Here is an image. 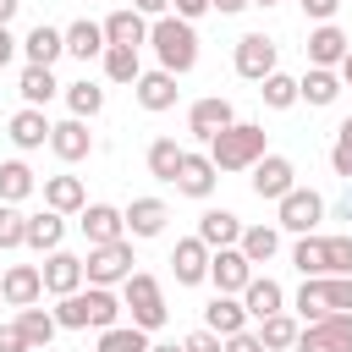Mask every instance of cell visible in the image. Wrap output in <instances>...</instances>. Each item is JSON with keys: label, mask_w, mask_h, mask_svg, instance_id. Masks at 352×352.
<instances>
[{"label": "cell", "mask_w": 352, "mask_h": 352, "mask_svg": "<svg viewBox=\"0 0 352 352\" xmlns=\"http://www.w3.org/2000/svg\"><path fill=\"white\" fill-rule=\"evenodd\" d=\"M148 44H154L160 66L176 72V77L198 66V33H192V22H182V16H170V11L148 22Z\"/></svg>", "instance_id": "6da1fadb"}, {"label": "cell", "mask_w": 352, "mask_h": 352, "mask_svg": "<svg viewBox=\"0 0 352 352\" xmlns=\"http://www.w3.org/2000/svg\"><path fill=\"white\" fill-rule=\"evenodd\" d=\"M258 154H270L258 121H231V126H220V132L209 138V160H214V170H248Z\"/></svg>", "instance_id": "7a4b0ae2"}, {"label": "cell", "mask_w": 352, "mask_h": 352, "mask_svg": "<svg viewBox=\"0 0 352 352\" xmlns=\"http://www.w3.org/2000/svg\"><path fill=\"white\" fill-rule=\"evenodd\" d=\"M324 314H352V275H302V286H297V319L314 324Z\"/></svg>", "instance_id": "3957f363"}, {"label": "cell", "mask_w": 352, "mask_h": 352, "mask_svg": "<svg viewBox=\"0 0 352 352\" xmlns=\"http://www.w3.org/2000/svg\"><path fill=\"white\" fill-rule=\"evenodd\" d=\"M121 308L132 314V324H138V330H160V324L170 319L165 292H160V280H154L148 270H132V275L121 280Z\"/></svg>", "instance_id": "277c9868"}, {"label": "cell", "mask_w": 352, "mask_h": 352, "mask_svg": "<svg viewBox=\"0 0 352 352\" xmlns=\"http://www.w3.org/2000/svg\"><path fill=\"white\" fill-rule=\"evenodd\" d=\"M132 242L126 236H116V242H99V248H88V258H82V280L88 286H116V280H126L132 275Z\"/></svg>", "instance_id": "5b68a950"}, {"label": "cell", "mask_w": 352, "mask_h": 352, "mask_svg": "<svg viewBox=\"0 0 352 352\" xmlns=\"http://www.w3.org/2000/svg\"><path fill=\"white\" fill-rule=\"evenodd\" d=\"M297 352H352V314H324L297 330Z\"/></svg>", "instance_id": "8992f818"}, {"label": "cell", "mask_w": 352, "mask_h": 352, "mask_svg": "<svg viewBox=\"0 0 352 352\" xmlns=\"http://www.w3.org/2000/svg\"><path fill=\"white\" fill-rule=\"evenodd\" d=\"M275 204H280V231H297V236H308V231L324 220V198H319L314 187H292V192H280Z\"/></svg>", "instance_id": "52a82bcc"}, {"label": "cell", "mask_w": 352, "mask_h": 352, "mask_svg": "<svg viewBox=\"0 0 352 352\" xmlns=\"http://www.w3.org/2000/svg\"><path fill=\"white\" fill-rule=\"evenodd\" d=\"M231 66H236V77H248V82H264V77L275 72V38H264V33H242V38H236V55H231Z\"/></svg>", "instance_id": "ba28073f"}, {"label": "cell", "mask_w": 352, "mask_h": 352, "mask_svg": "<svg viewBox=\"0 0 352 352\" xmlns=\"http://www.w3.org/2000/svg\"><path fill=\"white\" fill-rule=\"evenodd\" d=\"M248 170H253V192H258V198H270V204H275L280 192H292V187H297V165H292L286 154H258Z\"/></svg>", "instance_id": "9c48e42d"}, {"label": "cell", "mask_w": 352, "mask_h": 352, "mask_svg": "<svg viewBox=\"0 0 352 352\" xmlns=\"http://www.w3.org/2000/svg\"><path fill=\"white\" fill-rule=\"evenodd\" d=\"M209 280H214V292L242 297V286L253 280V264L242 258V248H214L209 253Z\"/></svg>", "instance_id": "30bf717a"}, {"label": "cell", "mask_w": 352, "mask_h": 352, "mask_svg": "<svg viewBox=\"0 0 352 352\" xmlns=\"http://www.w3.org/2000/svg\"><path fill=\"white\" fill-rule=\"evenodd\" d=\"M50 148H55V160H66V165L88 160V154H94V132H88V121H82V116L55 121V126H50Z\"/></svg>", "instance_id": "8fae6325"}, {"label": "cell", "mask_w": 352, "mask_h": 352, "mask_svg": "<svg viewBox=\"0 0 352 352\" xmlns=\"http://www.w3.org/2000/svg\"><path fill=\"white\" fill-rule=\"evenodd\" d=\"M214 182H220V170H214V160L209 154H182V165H176V192H187V198H209L214 192Z\"/></svg>", "instance_id": "7c38bea8"}, {"label": "cell", "mask_w": 352, "mask_h": 352, "mask_svg": "<svg viewBox=\"0 0 352 352\" xmlns=\"http://www.w3.org/2000/svg\"><path fill=\"white\" fill-rule=\"evenodd\" d=\"M38 297H44V275H38V264H11V270L0 275V302L28 308V302H38Z\"/></svg>", "instance_id": "4fadbf2b"}, {"label": "cell", "mask_w": 352, "mask_h": 352, "mask_svg": "<svg viewBox=\"0 0 352 352\" xmlns=\"http://www.w3.org/2000/svg\"><path fill=\"white\" fill-rule=\"evenodd\" d=\"M132 94H138V104H143V110H154V116H160V110H170V104H176V94H182V88H176V72H165V66H160V72H138Z\"/></svg>", "instance_id": "5bb4252c"}, {"label": "cell", "mask_w": 352, "mask_h": 352, "mask_svg": "<svg viewBox=\"0 0 352 352\" xmlns=\"http://www.w3.org/2000/svg\"><path fill=\"white\" fill-rule=\"evenodd\" d=\"M231 121H236V110H231V99H220V94H209V99H198V104L187 110V132L204 138V143H209L220 126H231Z\"/></svg>", "instance_id": "9a60e30c"}, {"label": "cell", "mask_w": 352, "mask_h": 352, "mask_svg": "<svg viewBox=\"0 0 352 352\" xmlns=\"http://www.w3.org/2000/svg\"><path fill=\"white\" fill-rule=\"evenodd\" d=\"M82 220V236H88V248H99V242H116V236H126V220H121V209H110V204H82L77 209Z\"/></svg>", "instance_id": "2e32d148"}, {"label": "cell", "mask_w": 352, "mask_h": 352, "mask_svg": "<svg viewBox=\"0 0 352 352\" xmlns=\"http://www.w3.org/2000/svg\"><path fill=\"white\" fill-rule=\"evenodd\" d=\"M170 275H176V286H198V280H209V248H204L198 236H182L176 253H170Z\"/></svg>", "instance_id": "e0dca14e"}, {"label": "cell", "mask_w": 352, "mask_h": 352, "mask_svg": "<svg viewBox=\"0 0 352 352\" xmlns=\"http://www.w3.org/2000/svg\"><path fill=\"white\" fill-rule=\"evenodd\" d=\"M38 275H44V292H50V297H66V292H77V286H82V258L55 248V253L38 264Z\"/></svg>", "instance_id": "ac0fdd59"}, {"label": "cell", "mask_w": 352, "mask_h": 352, "mask_svg": "<svg viewBox=\"0 0 352 352\" xmlns=\"http://www.w3.org/2000/svg\"><path fill=\"white\" fill-rule=\"evenodd\" d=\"M99 28H104V44H126V50L148 44V16H143V11H132V6H126V11H110Z\"/></svg>", "instance_id": "d6986e66"}, {"label": "cell", "mask_w": 352, "mask_h": 352, "mask_svg": "<svg viewBox=\"0 0 352 352\" xmlns=\"http://www.w3.org/2000/svg\"><path fill=\"white\" fill-rule=\"evenodd\" d=\"M346 44H352V38H346L336 22H319V28L308 33V44H302V50H308V66H341Z\"/></svg>", "instance_id": "ffe728a7"}, {"label": "cell", "mask_w": 352, "mask_h": 352, "mask_svg": "<svg viewBox=\"0 0 352 352\" xmlns=\"http://www.w3.org/2000/svg\"><path fill=\"white\" fill-rule=\"evenodd\" d=\"M236 236H242V220L231 214V209H204L198 214V242L214 253V248H236Z\"/></svg>", "instance_id": "44dd1931"}, {"label": "cell", "mask_w": 352, "mask_h": 352, "mask_svg": "<svg viewBox=\"0 0 352 352\" xmlns=\"http://www.w3.org/2000/svg\"><path fill=\"white\" fill-rule=\"evenodd\" d=\"M204 330H214L220 341H226V336H236V330H248V308H242V297L214 292V302L204 308Z\"/></svg>", "instance_id": "7402d4cb"}, {"label": "cell", "mask_w": 352, "mask_h": 352, "mask_svg": "<svg viewBox=\"0 0 352 352\" xmlns=\"http://www.w3.org/2000/svg\"><path fill=\"white\" fill-rule=\"evenodd\" d=\"M336 94H341V77H336V66H308V72L297 77V99H308L314 110L336 104Z\"/></svg>", "instance_id": "603a6c76"}, {"label": "cell", "mask_w": 352, "mask_h": 352, "mask_svg": "<svg viewBox=\"0 0 352 352\" xmlns=\"http://www.w3.org/2000/svg\"><path fill=\"white\" fill-rule=\"evenodd\" d=\"M6 138H11L16 148H44V143H50V121H44V110H38V104H22V110L11 116V126H6Z\"/></svg>", "instance_id": "cb8c5ba5"}, {"label": "cell", "mask_w": 352, "mask_h": 352, "mask_svg": "<svg viewBox=\"0 0 352 352\" xmlns=\"http://www.w3.org/2000/svg\"><path fill=\"white\" fill-rule=\"evenodd\" d=\"M121 220H126V231H132V236H160V231H165V220H170V209H165L160 198H132V204L121 209Z\"/></svg>", "instance_id": "d4e9b609"}, {"label": "cell", "mask_w": 352, "mask_h": 352, "mask_svg": "<svg viewBox=\"0 0 352 352\" xmlns=\"http://www.w3.org/2000/svg\"><path fill=\"white\" fill-rule=\"evenodd\" d=\"M22 55H28V66H55V60L66 55V33H55L50 22H38V28L22 38Z\"/></svg>", "instance_id": "484cf974"}, {"label": "cell", "mask_w": 352, "mask_h": 352, "mask_svg": "<svg viewBox=\"0 0 352 352\" xmlns=\"http://www.w3.org/2000/svg\"><path fill=\"white\" fill-rule=\"evenodd\" d=\"M280 302H286V292H280V280H270V275H253V280L242 286V308H248V319L280 314Z\"/></svg>", "instance_id": "4316f807"}, {"label": "cell", "mask_w": 352, "mask_h": 352, "mask_svg": "<svg viewBox=\"0 0 352 352\" xmlns=\"http://www.w3.org/2000/svg\"><path fill=\"white\" fill-rule=\"evenodd\" d=\"M60 236H66V214H55V209H44V214H28V236H22V248H38V253H55V248H60Z\"/></svg>", "instance_id": "83f0119b"}, {"label": "cell", "mask_w": 352, "mask_h": 352, "mask_svg": "<svg viewBox=\"0 0 352 352\" xmlns=\"http://www.w3.org/2000/svg\"><path fill=\"white\" fill-rule=\"evenodd\" d=\"M44 204H50L55 214H77V209L88 204V192H82L77 176H44Z\"/></svg>", "instance_id": "f1b7e54d"}, {"label": "cell", "mask_w": 352, "mask_h": 352, "mask_svg": "<svg viewBox=\"0 0 352 352\" xmlns=\"http://www.w3.org/2000/svg\"><path fill=\"white\" fill-rule=\"evenodd\" d=\"M236 248H242V258H248V264H270V258H275V248H280V231H275V226H242Z\"/></svg>", "instance_id": "f546056e"}, {"label": "cell", "mask_w": 352, "mask_h": 352, "mask_svg": "<svg viewBox=\"0 0 352 352\" xmlns=\"http://www.w3.org/2000/svg\"><path fill=\"white\" fill-rule=\"evenodd\" d=\"M66 55H77V60H94V55H104V28L99 22H72L66 28Z\"/></svg>", "instance_id": "4dcf8cb0"}, {"label": "cell", "mask_w": 352, "mask_h": 352, "mask_svg": "<svg viewBox=\"0 0 352 352\" xmlns=\"http://www.w3.org/2000/svg\"><path fill=\"white\" fill-rule=\"evenodd\" d=\"M55 88H60V82H55V72H50V66H22V82H16L22 104H38V110H44V104L55 99Z\"/></svg>", "instance_id": "1f68e13d"}, {"label": "cell", "mask_w": 352, "mask_h": 352, "mask_svg": "<svg viewBox=\"0 0 352 352\" xmlns=\"http://www.w3.org/2000/svg\"><path fill=\"white\" fill-rule=\"evenodd\" d=\"M297 330H302V324H297V319H292L286 308H280V314H264V319H258V341H264V352H286V346L297 341Z\"/></svg>", "instance_id": "d6a6232c"}, {"label": "cell", "mask_w": 352, "mask_h": 352, "mask_svg": "<svg viewBox=\"0 0 352 352\" xmlns=\"http://www.w3.org/2000/svg\"><path fill=\"white\" fill-rule=\"evenodd\" d=\"M182 154H187V148H182L176 138H154V143H148V176H154V182H176Z\"/></svg>", "instance_id": "836d02e7"}, {"label": "cell", "mask_w": 352, "mask_h": 352, "mask_svg": "<svg viewBox=\"0 0 352 352\" xmlns=\"http://www.w3.org/2000/svg\"><path fill=\"white\" fill-rule=\"evenodd\" d=\"M82 302H88V324H94V330H110V324L121 319V297H116L110 286H88Z\"/></svg>", "instance_id": "e575fe53"}, {"label": "cell", "mask_w": 352, "mask_h": 352, "mask_svg": "<svg viewBox=\"0 0 352 352\" xmlns=\"http://www.w3.org/2000/svg\"><path fill=\"white\" fill-rule=\"evenodd\" d=\"M16 330H22V336H28V346L38 352V346H50V341H55V330H60V324H55V314H44V308H33V302H28V308L16 314Z\"/></svg>", "instance_id": "d590c367"}, {"label": "cell", "mask_w": 352, "mask_h": 352, "mask_svg": "<svg viewBox=\"0 0 352 352\" xmlns=\"http://www.w3.org/2000/svg\"><path fill=\"white\" fill-rule=\"evenodd\" d=\"M33 187H38V182H33V170H28L22 160H0V204H22Z\"/></svg>", "instance_id": "8d00e7d4"}, {"label": "cell", "mask_w": 352, "mask_h": 352, "mask_svg": "<svg viewBox=\"0 0 352 352\" xmlns=\"http://www.w3.org/2000/svg\"><path fill=\"white\" fill-rule=\"evenodd\" d=\"M99 352H148V330H138V324H110V330H99Z\"/></svg>", "instance_id": "74e56055"}, {"label": "cell", "mask_w": 352, "mask_h": 352, "mask_svg": "<svg viewBox=\"0 0 352 352\" xmlns=\"http://www.w3.org/2000/svg\"><path fill=\"white\" fill-rule=\"evenodd\" d=\"M138 50H126V44H104V77L110 82H138Z\"/></svg>", "instance_id": "f35d334b"}, {"label": "cell", "mask_w": 352, "mask_h": 352, "mask_svg": "<svg viewBox=\"0 0 352 352\" xmlns=\"http://www.w3.org/2000/svg\"><path fill=\"white\" fill-rule=\"evenodd\" d=\"M66 104H72V116H82V121H88V116H99V110H104V88H99V82H88V77H82V82H66Z\"/></svg>", "instance_id": "ab89813d"}, {"label": "cell", "mask_w": 352, "mask_h": 352, "mask_svg": "<svg viewBox=\"0 0 352 352\" xmlns=\"http://www.w3.org/2000/svg\"><path fill=\"white\" fill-rule=\"evenodd\" d=\"M258 94H264V104H270V110H292V104H297V77L270 72V77L258 82Z\"/></svg>", "instance_id": "60d3db41"}, {"label": "cell", "mask_w": 352, "mask_h": 352, "mask_svg": "<svg viewBox=\"0 0 352 352\" xmlns=\"http://www.w3.org/2000/svg\"><path fill=\"white\" fill-rule=\"evenodd\" d=\"M292 264H297V275H324V236H297V248H292Z\"/></svg>", "instance_id": "b9f144b4"}, {"label": "cell", "mask_w": 352, "mask_h": 352, "mask_svg": "<svg viewBox=\"0 0 352 352\" xmlns=\"http://www.w3.org/2000/svg\"><path fill=\"white\" fill-rule=\"evenodd\" d=\"M55 324H60V330H88V302H82V286L60 297V308H55Z\"/></svg>", "instance_id": "7bdbcfd3"}, {"label": "cell", "mask_w": 352, "mask_h": 352, "mask_svg": "<svg viewBox=\"0 0 352 352\" xmlns=\"http://www.w3.org/2000/svg\"><path fill=\"white\" fill-rule=\"evenodd\" d=\"M324 275H352V236H324Z\"/></svg>", "instance_id": "ee69618b"}, {"label": "cell", "mask_w": 352, "mask_h": 352, "mask_svg": "<svg viewBox=\"0 0 352 352\" xmlns=\"http://www.w3.org/2000/svg\"><path fill=\"white\" fill-rule=\"evenodd\" d=\"M22 236H28V214L16 204H0V248H22Z\"/></svg>", "instance_id": "f6af8a7d"}, {"label": "cell", "mask_w": 352, "mask_h": 352, "mask_svg": "<svg viewBox=\"0 0 352 352\" xmlns=\"http://www.w3.org/2000/svg\"><path fill=\"white\" fill-rule=\"evenodd\" d=\"M330 170H336V176H352V116L336 126V143H330Z\"/></svg>", "instance_id": "bcb514c9"}, {"label": "cell", "mask_w": 352, "mask_h": 352, "mask_svg": "<svg viewBox=\"0 0 352 352\" xmlns=\"http://www.w3.org/2000/svg\"><path fill=\"white\" fill-rule=\"evenodd\" d=\"M220 352H264V341H258L253 330H236V336H226V341H220Z\"/></svg>", "instance_id": "7dc6e473"}, {"label": "cell", "mask_w": 352, "mask_h": 352, "mask_svg": "<svg viewBox=\"0 0 352 352\" xmlns=\"http://www.w3.org/2000/svg\"><path fill=\"white\" fill-rule=\"evenodd\" d=\"M297 6H302V16H308V22H330V16L341 11V0H297Z\"/></svg>", "instance_id": "c3c4849f"}, {"label": "cell", "mask_w": 352, "mask_h": 352, "mask_svg": "<svg viewBox=\"0 0 352 352\" xmlns=\"http://www.w3.org/2000/svg\"><path fill=\"white\" fill-rule=\"evenodd\" d=\"M182 352H220V336L214 330H192V336H182Z\"/></svg>", "instance_id": "681fc988"}, {"label": "cell", "mask_w": 352, "mask_h": 352, "mask_svg": "<svg viewBox=\"0 0 352 352\" xmlns=\"http://www.w3.org/2000/svg\"><path fill=\"white\" fill-rule=\"evenodd\" d=\"M0 352H33V346H28V336L16 324H0Z\"/></svg>", "instance_id": "f907efd6"}, {"label": "cell", "mask_w": 352, "mask_h": 352, "mask_svg": "<svg viewBox=\"0 0 352 352\" xmlns=\"http://www.w3.org/2000/svg\"><path fill=\"white\" fill-rule=\"evenodd\" d=\"M170 6H176V16H182V22H198V16L209 11V0H170Z\"/></svg>", "instance_id": "816d5d0a"}, {"label": "cell", "mask_w": 352, "mask_h": 352, "mask_svg": "<svg viewBox=\"0 0 352 352\" xmlns=\"http://www.w3.org/2000/svg\"><path fill=\"white\" fill-rule=\"evenodd\" d=\"M132 11H143V16H165L170 0H132Z\"/></svg>", "instance_id": "f5cc1de1"}, {"label": "cell", "mask_w": 352, "mask_h": 352, "mask_svg": "<svg viewBox=\"0 0 352 352\" xmlns=\"http://www.w3.org/2000/svg\"><path fill=\"white\" fill-rule=\"evenodd\" d=\"M11 55H16V38H11V28H0V66H11Z\"/></svg>", "instance_id": "db71d44e"}, {"label": "cell", "mask_w": 352, "mask_h": 352, "mask_svg": "<svg viewBox=\"0 0 352 352\" xmlns=\"http://www.w3.org/2000/svg\"><path fill=\"white\" fill-rule=\"evenodd\" d=\"M248 0H209V11H220V16H236Z\"/></svg>", "instance_id": "11a10c76"}, {"label": "cell", "mask_w": 352, "mask_h": 352, "mask_svg": "<svg viewBox=\"0 0 352 352\" xmlns=\"http://www.w3.org/2000/svg\"><path fill=\"white\" fill-rule=\"evenodd\" d=\"M336 214H341V220H352V176H346V192H341V204H336Z\"/></svg>", "instance_id": "9f6ffc18"}, {"label": "cell", "mask_w": 352, "mask_h": 352, "mask_svg": "<svg viewBox=\"0 0 352 352\" xmlns=\"http://www.w3.org/2000/svg\"><path fill=\"white\" fill-rule=\"evenodd\" d=\"M16 6H22V0H0V28H11V16H16Z\"/></svg>", "instance_id": "6f0895ef"}, {"label": "cell", "mask_w": 352, "mask_h": 352, "mask_svg": "<svg viewBox=\"0 0 352 352\" xmlns=\"http://www.w3.org/2000/svg\"><path fill=\"white\" fill-rule=\"evenodd\" d=\"M336 77H341V82L352 88V44H346V55H341V72H336Z\"/></svg>", "instance_id": "680465c9"}, {"label": "cell", "mask_w": 352, "mask_h": 352, "mask_svg": "<svg viewBox=\"0 0 352 352\" xmlns=\"http://www.w3.org/2000/svg\"><path fill=\"white\" fill-rule=\"evenodd\" d=\"M148 352H182V346H154V341H148Z\"/></svg>", "instance_id": "91938a15"}, {"label": "cell", "mask_w": 352, "mask_h": 352, "mask_svg": "<svg viewBox=\"0 0 352 352\" xmlns=\"http://www.w3.org/2000/svg\"><path fill=\"white\" fill-rule=\"evenodd\" d=\"M248 6H275V0H248Z\"/></svg>", "instance_id": "94428289"}, {"label": "cell", "mask_w": 352, "mask_h": 352, "mask_svg": "<svg viewBox=\"0 0 352 352\" xmlns=\"http://www.w3.org/2000/svg\"><path fill=\"white\" fill-rule=\"evenodd\" d=\"M38 352H50V346H38Z\"/></svg>", "instance_id": "6125c7cd"}]
</instances>
